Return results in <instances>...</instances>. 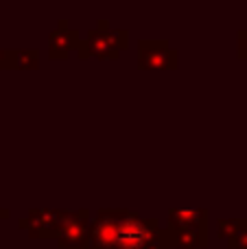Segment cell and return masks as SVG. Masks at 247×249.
Here are the masks:
<instances>
[{
	"label": "cell",
	"instance_id": "52a82bcc",
	"mask_svg": "<svg viewBox=\"0 0 247 249\" xmlns=\"http://www.w3.org/2000/svg\"><path fill=\"white\" fill-rule=\"evenodd\" d=\"M169 228L175 230H208L206 208H171Z\"/></svg>",
	"mask_w": 247,
	"mask_h": 249
},
{
	"label": "cell",
	"instance_id": "7c38bea8",
	"mask_svg": "<svg viewBox=\"0 0 247 249\" xmlns=\"http://www.w3.org/2000/svg\"><path fill=\"white\" fill-rule=\"evenodd\" d=\"M236 39H239V59H247V24L236 33Z\"/></svg>",
	"mask_w": 247,
	"mask_h": 249
},
{
	"label": "cell",
	"instance_id": "ba28073f",
	"mask_svg": "<svg viewBox=\"0 0 247 249\" xmlns=\"http://www.w3.org/2000/svg\"><path fill=\"white\" fill-rule=\"evenodd\" d=\"M171 234V245L175 249H206L208 247V230H175L166 228Z\"/></svg>",
	"mask_w": 247,
	"mask_h": 249
},
{
	"label": "cell",
	"instance_id": "277c9868",
	"mask_svg": "<svg viewBox=\"0 0 247 249\" xmlns=\"http://www.w3.org/2000/svg\"><path fill=\"white\" fill-rule=\"evenodd\" d=\"M90 210L81 208V210H64V219L59 225V234L55 241L64 249H77L86 247L90 241Z\"/></svg>",
	"mask_w": 247,
	"mask_h": 249
},
{
	"label": "cell",
	"instance_id": "5b68a950",
	"mask_svg": "<svg viewBox=\"0 0 247 249\" xmlns=\"http://www.w3.org/2000/svg\"><path fill=\"white\" fill-rule=\"evenodd\" d=\"M64 219V210H51V208H33L29 214L20 219V228L29 232L31 238H57L59 225Z\"/></svg>",
	"mask_w": 247,
	"mask_h": 249
},
{
	"label": "cell",
	"instance_id": "9a60e30c",
	"mask_svg": "<svg viewBox=\"0 0 247 249\" xmlns=\"http://www.w3.org/2000/svg\"><path fill=\"white\" fill-rule=\"evenodd\" d=\"M77 249H92V247H77Z\"/></svg>",
	"mask_w": 247,
	"mask_h": 249
},
{
	"label": "cell",
	"instance_id": "7a4b0ae2",
	"mask_svg": "<svg viewBox=\"0 0 247 249\" xmlns=\"http://www.w3.org/2000/svg\"><path fill=\"white\" fill-rule=\"evenodd\" d=\"M129 46V31L112 29L107 20H99L96 26L88 29V39H83L77 48L79 59L99 57V59H118L123 51Z\"/></svg>",
	"mask_w": 247,
	"mask_h": 249
},
{
	"label": "cell",
	"instance_id": "8992f818",
	"mask_svg": "<svg viewBox=\"0 0 247 249\" xmlns=\"http://www.w3.org/2000/svg\"><path fill=\"white\" fill-rule=\"evenodd\" d=\"M81 44V35L77 29L68 24V20H59L57 29L48 33V57L51 59H68L70 53H74Z\"/></svg>",
	"mask_w": 247,
	"mask_h": 249
},
{
	"label": "cell",
	"instance_id": "8fae6325",
	"mask_svg": "<svg viewBox=\"0 0 247 249\" xmlns=\"http://www.w3.org/2000/svg\"><path fill=\"white\" fill-rule=\"evenodd\" d=\"M228 247L230 249H247V219H245V225L239 230V234L228 241Z\"/></svg>",
	"mask_w": 247,
	"mask_h": 249
},
{
	"label": "cell",
	"instance_id": "30bf717a",
	"mask_svg": "<svg viewBox=\"0 0 247 249\" xmlns=\"http://www.w3.org/2000/svg\"><path fill=\"white\" fill-rule=\"evenodd\" d=\"M245 225V219H219L217 221V236L221 241H230L239 234V230Z\"/></svg>",
	"mask_w": 247,
	"mask_h": 249
},
{
	"label": "cell",
	"instance_id": "9c48e42d",
	"mask_svg": "<svg viewBox=\"0 0 247 249\" xmlns=\"http://www.w3.org/2000/svg\"><path fill=\"white\" fill-rule=\"evenodd\" d=\"M39 66V51L37 48H11V68L16 70H33Z\"/></svg>",
	"mask_w": 247,
	"mask_h": 249
},
{
	"label": "cell",
	"instance_id": "6da1fadb",
	"mask_svg": "<svg viewBox=\"0 0 247 249\" xmlns=\"http://www.w3.org/2000/svg\"><path fill=\"white\" fill-rule=\"evenodd\" d=\"M92 249H171V234L158 219H144L131 210L101 208L90 223Z\"/></svg>",
	"mask_w": 247,
	"mask_h": 249
},
{
	"label": "cell",
	"instance_id": "5bb4252c",
	"mask_svg": "<svg viewBox=\"0 0 247 249\" xmlns=\"http://www.w3.org/2000/svg\"><path fill=\"white\" fill-rule=\"evenodd\" d=\"M9 216H11V212H9L7 208H0V221H7Z\"/></svg>",
	"mask_w": 247,
	"mask_h": 249
},
{
	"label": "cell",
	"instance_id": "4fadbf2b",
	"mask_svg": "<svg viewBox=\"0 0 247 249\" xmlns=\"http://www.w3.org/2000/svg\"><path fill=\"white\" fill-rule=\"evenodd\" d=\"M0 68H11V48H0Z\"/></svg>",
	"mask_w": 247,
	"mask_h": 249
},
{
	"label": "cell",
	"instance_id": "3957f363",
	"mask_svg": "<svg viewBox=\"0 0 247 249\" xmlns=\"http://www.w3.org/2000/svg\"><path fill=\"white\" fill-rule=\"evenodd\" d=\"M136 61L142 70H173L179 66V55L166 39H140Z\"/></svg>",
	"mask_w": 247,
	"mask_h": 249
}]
</instances>
